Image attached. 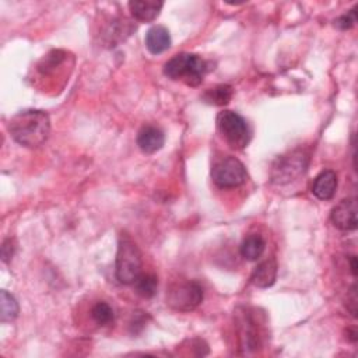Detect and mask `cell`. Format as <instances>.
<instances>
[{
	"mask_svg": "<svg viewBox=\"0 0 358 358\" xmlns=\"http://www.w3.org/2000/svg\"><path fill=\"white\" fill-rule=\"evenodd\" d=\"M357 199L348 197L336 204L330 213L333 225L340 231H354L358 225Z\"/></svg>",
	"mask_w": 358,
	"mask_h": 358,
	"instance_id": "obj_8",
	"label": "cell"
},
{
	"mask_svg": "<svg viewBox=\"0 0 358 358\" xmlns=\"http://www.w3.org/2000/svg\"><path fill=\"white\" fill-rule=\"evenodd\" d=\"M232 94H234V90L231 85L228 84H220V85H215L213 88H208L204 95H203V99L207 102V103H211V105H217V106H222V105H227L231 98H232Z\"/></svg>",
	"mask_w": 358,
	"mask_h": 358,
	"instance_id": "obj_16",
	"label": "cell"
},
{
	"mask_svg": "<svg viewBox=\"0 0 358 358\" xmlns=\"http://www.w3.org/2000/svg\"><path fill=\"white\" fill-rule=\"evenodd\" d=\"M239 338L241 345L245 348V351L249 350H257L260 347V331H259V323L256 324L252 313L249 310H245L239 316Z\"/></svg>",
	"mask_w": 358,
	"mask_h": 358,
	"instance_id": "obj_9",
	"label": "cell"
},
{
	"mask_svg": "<svg viewBox=\"0 0 358 358\" xmlns=\"http://www.w3.org/2000/svg\"><path fill=\"white\" fill-rule=\"evenodd\" d=\"M20 308L17 299L6 289L0 292V319L1 322H11L18 316Z\"/></svg>",
	"mask_w": 358,
	"mask_h": 358,
	"instance_id": "obj_17",
	"label": "cell"
},
{
	"mask_svg": "<svg viewBox=\"0 0 358 358\" xmlns=\"http://www.w3.org/2000/svg\"><path fill=\"white\" fill-rule=\"evenodd\" d=\"M350 264H351V273H352V275L357 277V268H358V266H357V257H355V256H351V257H350Z\"/></svg>",
	"mask_w": 358,
	"mask_h": 358,
	"instance_id": "obj_22",
	"label": "cell"
},
{
	"mask_svg": "<svg viewBox=\"0 0 358 358\" xmlns=\"http://www.w3.org/2000/svg\"><path fill=\"white\" fill-rule=\"evenodd\" d=\"M143 259L136 242L129 235H122L117 243L115 274L120 284L130 285L141 274Z\"/></svg>",
	"mask_w": 358,
	"mask_h": 358,
	"instance_id": "obj_3",
	"label": "cell"
},
{
	"mask_svg": "<svg viewBox=\"0 0 358 358\" xmlns=\"http://www.w3.org/2000/svg\"><path fill=\"white\" fill-rule=\"evenodd\" d=\"M217 129L234 148H243L249 143L248 123L234 110H222L217 115Z\"/></svg>",
	"mask_w": 358,
	"mask_h": 358,
	"instance_id": "obj_6",
	"label": "cell"
},
{
	"mask_svg": "<svg viewBox=\"0 0 358 358\" xmlns=\"http://www.w3.org/2000/svg\"><path fill=\"white\" fill-rule=\"evenodd\" d=\"M308 154L303 150H294L275 159L271 168V182L287 185L298 179L308 166Z\"/></svg>",
	"mask_w": 358,
	"mask_h": 358,
	"instance_id": "obj_4",
	"label": "cell"
},
{
	"mask_svg": "<svg viewBox=\"0 0 358 358\" xmlns=\"http://www.w3.org/2000/svg\"><path fill=\"white\" fill-rule=\"evenodd\" d=\"M91 316L95 320L96 324L99 326H106L110 324L115 320V312L112 306L106 302H96L92 309H91Z\"/></svg>",
	"mask_w": 358,
	"mask_h": 358,
	"instance_id": "obj_19",
	"label": "cell"
},
{
	"mask_svg": "<svg viewBox=\"0 0 358 358\" xmlns=\"http://www.w3.org/2000/svg\"><path fill=\"white\" fill-rule=\"evenodd\" d=\"M14 252H15V243H14V241H13L11 238L6 239V241L3 242V245H1V260H3L4 263H8V262L13 259Z\"/></svg>",
	"mask_w": 358,
	"mask_h": 358,
	"instance_id": "obj_21",
	"label": "cell"
},
{
	"mask_svg": "<svg viewBox=\"0 0 358 358\" xmlns=\"http://www.w3.org/2000/svg\"><path fill=\"white\" fill-rule=\"evenodd\" d=\"M211 178L220 189H234L245 183L248 173L238 158L228 155L213 165Z\"/></svg>",
	"mask_w": 358,
	"mask_h": 358,
	"instance_id": "obj_7",
	"label": "cell"
},
{
	"mask_svg": "<svg viewBox=\"0 0 358 358\" xmlns=\"http://www.w3.org/2000/svg\"><path fill=\"white\" fill-rule=\"evenodd\" d=\"M164 143H165L164 131L157 126L147 124L141 127V130L137 134V145L145 154L157 152L158 150L162 148Z\"/></svg>",
	"mask_w": 358,
	"mask_h": 358,
	"instance_id": "obj_10",
	"label": "cell"
},
{
	"mask_svg": "<svg viewBox=\"0 0 358 358\" xmlns=\"http://www.w3.org/2000/svg\"><path fill=\"white\" fill-rule=\"evenodd\" d=\"M171 46L169 31L162 25L151 27L145 34V48L152 55H159Z\"/></svg>",
	"mask_w": 358,
	"mask_h": 358,
	"instance_id": "obj_14",
	"label": "cell"
},
{
	"mask_svg": "<svg viewBox=\"0 0 358 358\" xmlns=\"http://www.w3.org/2000/svg\"><path fill=\"white\" fill-rule=\"evenodd\" d=\"M8 131L14 141L28 148L42 145L50 133L49 115L38 109H27L14 115L8 122Z\"/></svg>",
	"mask_w": 358,
	"mask_h": 358,
	"instance_id": "obj_1",
	"label": "cell"
},
{
	"mask_svg": "<svg viewBox=\"0 0 358 358\" xmlns=\"http://www.w3.org/2000/svg\"><path fill=\"white\" fill-rule=\"evenodd\" d=\"M164 3L157 0H133L129 1V10L131 15L141 22L154 21L162 8Z\"/></svg>",
	"mask_w": 358,
	"mask_h": 358,
	"instance_id": "obj_13",
	"label": "cell"
},
{
	"mask_svg": "<svg viewBox=\"0 0 358 358\" xmlns=\"http://www.w3.org/2000/svg\"><path fill=\"white\" fill-rule=\"evenodd\" d=\"M266 249V242L262 235L252 234L241 243V255L246 260H257Z\"/></svg>",
	"mask_w": 358,
	"mask_h": 358,
	"instance_id": "obj_15",
	"label": "cell"
},
{
	"mask_svg": "<svg viewBox=\"0 0 358 358\" xmlns=\"http://www.w3.org/2000/svg\"><path fill=\"white\" fill-rule=\"evenodd\" d=\"M277 278V262L274 257L266 259L260 262L252 275H250V282L259 288H268L275 282Z\"/></svg>",
	"mask_w": 358,
	"mask_h": 358,
	"instance_id": "obj_12",
	"label": "cell"
},
{
	"mask_svg": "<svg viewBox=\"0 0 358 358\" xmlns=\"http://www.w3.org/2000/svg\"><path fill=\"white\" fill-rule=\"evenodd\" d=\"M203 287L197 281L173 282L166 292V303L179 312H190L203 301Z\"/></svg>",
	"mask_w": 358,
	"mask_h": 358,
	"instance_id": "obj_5",
	"label": "cell"
},
{
	"mask_svg": "<svg viewBox=\"0 0 358 358\" xmlns=\"http://www.w3.org/2000/svg\"><path fill=\"white\" fill-rule=\"evenodd\" d=\"M337 189V175L331 169L322 171L313 180L312 193L319 200L333 199Z\"/></svg>",
	"mask_w": 358,
	"mask_h": 358,
	"instance_id": "obj_11",
	"label": "cell"
},
{
	"mask_svg": "<svg viewBox=\"0 0 358 358\" xmlns=\"http://www.w3.org/2000/svg\"><path fill=\"white\" fill-rule=\"evenodd\" d=\"M133 285L136 294L141 298H152L158 288V278L154 274H140Z\"/></svg>",
	"mask_w": 358,
	"mask_h": 358,
	"instance_id": "obj_18",
	"label": "cell"
},
{
	"mask_svg": "<svg viewBox=\"0 0 358 358\" xmlns=\"http://www.w3.org/2000/svg\"><path fill=\"white\" fill-rule=\"evenodd\" d=\"M210 70V63L194 53H178L164 64V74L168 78L190 87L200 85Z\"/></svg>",
	"mask_w": 358,
	"mask_h": 358,
	"instance_id": "obj_2",
	"label": "cell"
},
{
	"mask_svg": "<svg viewBox=\"0 0 358 358\" xmlns=\"http://www.w3.org/2000/svg\"><path fill=\"white\" fill-rule=\"evenodd\" d=\"M334 22H336V27H338L343 31L352 28V25L355 24V8H352L347 14H343L341 17H338Z\"/></svg>",
	"mask_w": 358,
	"mask_h": 358,
	"instance_id": "obj_20",
	"label": "cell"
}]
</instances>
